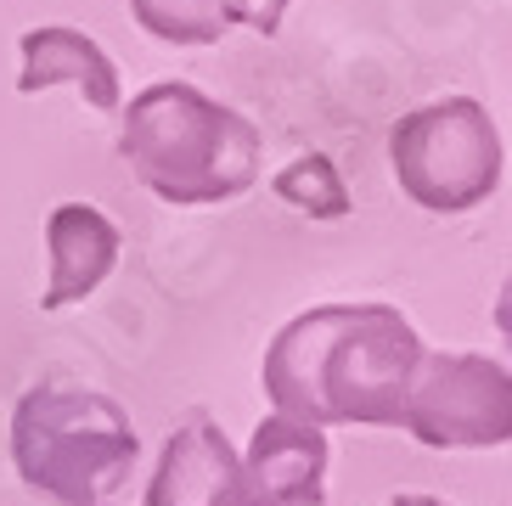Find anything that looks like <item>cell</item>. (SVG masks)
Returning <instances> with one entry per match:
<instances>
[{
  "label": "cell",
  "mask_w": 512,
  "mask_h": 506,
  "mask_svg": "<svg viewBox=\"0 0 512 506\" xmlns=\"http://www.w3.org/2000/svg\"><path fill=\"white\" fill-rule=\"evenodd\" d=\"M136 422L113 394L40 383L12 411L17 478L57 506H102L136 467Z\"/></svg>",
  "instance_id": "cell-3"
},
{
  "label": "cell",
  "mask_w": 512,
  "mask_h": 506,
  "mask_svg": "<svg viewBox=\"0 0 512 506\" xmlns=\"http://www.w3.org/2000/svg\"><path fill=\"white\" fill-rule=\"evenodd\" d=\"M147 506H259L242 473V456L231 450L226 428L203 411L181 422L158 450V467L147 478Z\"/></svg>",
  "instance_id": "cell-6"
},
{
  "label": "cell",
  "mask_w": 512,
  "mask_h": 506,
  "mask_svg": "<svg viewBox=\"0 0 512 506\" xmlns=\"http://www.w3.org/2000/svg\"><path fill=\"white\" fill-rule=\"evenodd\" d=\"M259 506H321L327 501V433L293 417H265L242 456Z\"/></svg>",
  "instance_id": "cell-7"
},
{
  "label": "cell",
  "mask_w": 512,
  "mask_h": 506,
  "mask_svg": "<svg viewBox=\"0 0 512 506\" xmlns=\"http://www.w3.org/2000/svg\"><path fill=\"white\" fill-rule=\"evenodd\" d=\"M17 51H23V68H17V90L23 96H40L51 85H79L96 113H119V102H124L119 68H113V57L91 34L68 29V23H40V29H29L17 40Z\"/></svg>",
  "instance_id": "cell-9"
},
{
  "label": "cell",
  "mask_w": 512,
  "mask_h": 506,
  "mask_svg": "<svg viewBox=\"0 0 512 506\" xmlns=\"http://www.w3.org/2000/svg\"><path fill=\"white\" fill-rule=\"evenodd\" d=\"M383 506H451V501H439V495H394Z\"/></svg>",
  "instance_id": "cell-13"
},
{
  "label": "cell",
  "mask_w": 512,
  "mask_h": 506,
  "mask_svg": "<svg viewBox=\"0 0 512 506\" xmlns=\"http://www.w3.org/2000/svg\"><path fill=\"white\" fill-rule=\"evenodd\" d=\"M130 17L164 45H214L226 34V17L209 0H130Z\"/></svg>",
  "instance_id": "cell-11"
},
{
  "label": "cell",
  "mask_w": 512,
  "mask_h": 506,
  "mask_svg": "<svg viewBox=\"0 0 512 506\" xmlns=\"http://www.w3.org/2000/svg\"><path fill=\"white\" fill-rule=\"evenodd\" d=\"M422 338L389 304H316L265 349L259 388L276 417L332 428H400Z\"/></svg>",
  "instance_id": "cell-1"
},
{
  "label": "cell",
  "mask_w": 512,
  "mask_h": 506,
  "mask_svg": "<svg viewBox=\"0 0 512 506\" xmlns=\"http://www.w3.org/2000/svg\"><path fill=\"white\" fill-rule=\"evenodd\" d=\"M400 428L428 450H501L512 439V377L490 355L422 349Z\"/></svg>",
  "instance_id": "cell-5"
},
{
  "label": "cell",
  "mask_w": 512,
  "mask_h": 506,
  "mask_svg": "<svg viewBox=\"0 0 512 506\" xmlns=\"http://www.w3.org/2000/svg\"><path fill=\"white\" fill-rule=\"evenodd\" d=\"M119 225L107 220L91 203H62L46 220V253H51V276L40 293V310H68L79 298H91L96 287L113 276L119 265Z\"/></svg>",
  "instance_id": "cell-8"
},
{
  "label": "cell",
  "mask_w": 512,
  "mask_h": 506,
  "mask_svg": "<svg viewBox=\"0 0 512 506\" xmlns=\"http://www.w3.org/2000/svg\"><path fill=\"white\" fill-rule=\"evenodd\" d=\"M276 197L293 203L299 214H316V220H338V214H349V192H344V180H338V169H332L327 152H304V158H293V164L276 175Z\"/></svg>",
  "instance_id": "cell-10"
},
{
  "label": "cell",
  "mask_w": 512,
  "mask_h": 506,
  "mask_svg": "<svg viewBox=\"0 0 512 506\" xmlns=\"http://www.w3.org/2000/svg\"><path fill=\"white\" fill-rule=\"evenodd\" d=\"M389 169L400 192L428 214H467L490 203L507 175L501 130L473 96L411 107L389 130Z\"/></svg>",
  "instance_id": "cell-4"
},
{
  "label": "cell",
  "mask_w": 512,
  "mask_h": 506,
  "mask_svg": "<svg viewBox=\"0 0 512 506\" xmlns=\"http://www.w3.org/2000/svg\"><path fill=\"white\" fill-rule=\"evenodd\" d=\"M119 152L130 175L175 209L231 203L259 180L265 141L254 119L203 96L186 79H164L130 96L119 124Z\"/></svg>",
  "instance_id": "cell-2"
},
{
  "label": "cell",
  "mask_w": 512,
  "mask_h": 506,
  "mask_svg": "<svg viewBox=\"0 0 512 506\" xmlns=\"http://www.w3.org/2000/svg\"><path fill=\"white\" fill-rule=\"evenodd\" d=\"M214 12L226 17V29H254V34H276L293 0H209Z\"/></svg>",
  "instance_id": "cell-12"
}]
</instances>
